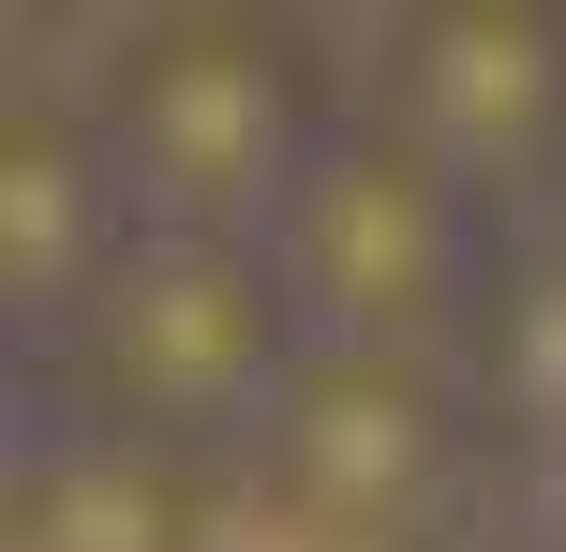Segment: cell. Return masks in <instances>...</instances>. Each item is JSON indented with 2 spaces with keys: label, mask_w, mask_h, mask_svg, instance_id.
<instances>
[{
  "label": "cell",
  "mask_w": 566,
  "mask_h": 552,
  "mask_svg": "<svg viewBox=\"0 0 566 552\" xmlns=\"http://www.w3.org/2000/svg\"><path fill=\"white\" fill-rule=\"evenodd\" d=\"M254 448H269V493L298 508V523L402 538L432 493H448L462 418H448V388H432V358H402V344H313Z\"/></svg>",
  "instance_id": "cell-4"
},
{
  "label": "cell",
  "mask_w": 566,
  "mask_h": 552,
  "mask_svg": "<svg viewBox=\"0 0 566 552\" xmlns=\"http://www.w3.org/2000/svg\"><path fill=\"white\" fill-rule=\"evenodd\" d=\"M269 254H283V284H298L313 344H402V358H432L448 329H478L492 195L373 119V135H343L328 165L298 179V209L269 225Z\"/></svg>",
  "instance_id": "cell-3"
},
{
  "label": "cell",
  "mask_w": 566,
  "mask_h": 552,
  "mask_svg": "<svg viewBox=\"0 0 566 552\" xmlns=\"http://www.w3.org/2000/svg\"><path fill=\"white\" fill-rule=\"evenodd\" d=\"M75 374L119 434H165V448H224V434H269V404L298 388L313 358V314L283 284L269 239H224V225H135V254L75 299Z\"/></svg>",
  "instance_id": "cell-2"
},
{
  "label": "cell",
  "mask_w": 566,
  "mask_h": 552,
  "mask_svg": "<svg viewBox=\"0 0 566 552\" xmlns=\"http://www.w3.org/2000/svg\"><path fill=\"white\" fill-rule=\"evenodd\" d=\"M388 135L507 195L566 149V0H418L388 30Z\"/></svg>",
  "instance_id": "cell-5"
},
{
  "label": "cell",
  "mask_w": 566,
  "mask_h": 552,
  "mask_svg": "<svg viewBox=\"0 0 566 552\" xmlns=\"http://www.w3.org/2000/svg\"><path fill=\"white\" fill-rule=\"evenodd\" d=\"M15 552H195V448L165 434H75L15 478Z\"/></svg>",
  "instance_id": "cell-7"
},
{
  "label": "cell",
  "mask_w": 566,
  "mask_h": 552,
  "mask_svg": "<svg viewBox=\"0 0 566 552\" xmlns=\"http://www.w3.org/2000/svg\"><path fill=\"white\" fill-rule=\"evenodd\" d=\"M135 179H119L105 119H15V149H0V284L30 299V314H75L90 284H105L119 254H135Z\"/></svg>",
  "instance_id": "cell-6"
},
{
  "label": "cell",
  "mask_w": 566,
  "mask_h": 552,
  "mask_svg": "<svg viewBox=\"0 0 566 552\" xmlns=\"http://www.w3.org/2000/svg\"><path fill=\"white\" fill-rule=\"evenodd\" d=\"M105 149L135 179L149 225H224L269 239L298 209V179L343 149L328 119V60H313L298 15H254V0H209V15H165L105 90Z\"/></svg>",
  "instance_id": "cell-1"
}]
</instances>
